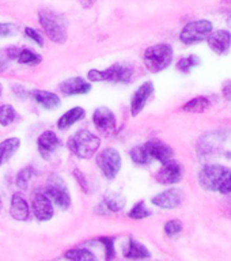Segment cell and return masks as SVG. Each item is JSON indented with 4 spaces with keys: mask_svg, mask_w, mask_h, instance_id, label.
<instances>
[{
    "mask_svg": "<svg viewBox=\"0 0 231 261\" xmlns=\"http://www.w3.org/2000/svg\"><path fill=\"white\" fill-rule=\"evenodd\" d=\"M132 75H134V68L130 67V65L113 64L108 69H104V71L91 69L87 73V77L91 82H121V83H128L132 79Z\"/></svg>",
    "mask_w": 231,
    "mask_h": 261,
    "instance_id": "obj_5",
    "label": "cell"
},
{
    "mask_svg": "<svg viewBox=\"0 0 231 261\" xmlns=\"http://www.w3.org/2000/svg\"><path fill=\"white\" fill-rule=\"evenodd\" d=\"M38 18L49 40L56 44H64L67 40V20L64 16L52 10H41Z\"/></svg>",
    "mask_w": 231,
    "mask_h": 261,
    "instance_id": "obj_2",
    "label": "cell"
},
{
    "mask_svg": "<svg viewBox=\"0 0 231 261\" xmlns=\"http://www.w3.org/2000/svg\"><path fill=\"white\" fill-rule=\"evenodd\" d=\"M10 214L14 219L16 220H26L29 218V205L28 201L23 199V196L19 193H15L11 199V208Z\"/></svg>",
    "mask_w": 231,
    "mask_h": 261,
    "instance_id": "obj_19",
    "label": "cell"
},
{
    "mask_svg": "<svg viewBox=\"0 0 231 261\" xmlns=\"http://www.w3.org/2000/svg\"><path fill=\"white\" fill-rule=\"evenodd\" d=\"M97 165L106 178L113 179L121 169V156L116 148H105L97 156Z\"/></svg>",
    "mask_w": 231,
    "mask_h": 261,
    "instance_id": "obj_8",
    "label": "cell"
},
{
    "mask_svg": "<svg viewBox=\"0 0 231 261\" xmlns=\"http://www.w3.org/2000/svg\"><path fill=\"white\" fill-rule=\"evenodd\" d=\"M85 109L81 108V106H76V108H72L71 110H68L67 113H64L60 117L59 122H57V126L60 128V129H67L71 125H73L75 122L81 121L82 118L85 117Z\"/></svg>",
    "mask_w": 231,
    "mask_h": 261,
    "instance_id": "obj_21",
    "label": "cell"
},
{
    "mask_svg": "<svg viewBox=\"0 0 231 261\" xmlns=\"http://www.w3.org/2000/svg\"><path fill=\"white\" fill-rule=\"evenodd\" d=\"M181 230H183V223L177 219L169 220V222L165 224V232H166L169 237L177 236Z\"/></svg>",
    "mask_w": 231,
    "mask_h": 261,
    "instance_id": "obj_34",
    "label": "cell"
},
{
    "mask_svg": "<svg viewBox=\"0 0 231 261\" xmlns=\"http://www.w3.org/2000/svg\"><path fill=\"white\" fill-rule=\"evenodd\" d=\"M184 177V166L177 161H167L163 163L162 169L157 173V181L163 185L179 182Z\"/></svg>",
    "mask_w": 231,
    "mask_h": 261,
    "instance_id": "obj_10",
    "label": "cell"
},
{
    "mask_svg": "<svg viewBox=\"0 0 231 261\" xmlns=\"http://www.w3.org/2000/svg\"><path fill=\"white\" fill-rule=\"evenodd\" d=\"M37 142H38V151L44 159L50 158V155L60 146V140L53 130H45L44 134H41Z\"/></svg>",
    "mask_w": 231,
    "mask_h": 261,
    "instance_id": "obj_17",
    "label": "cell"
},
{
    "mask_svg": "<svg viewBox=\"0 0 231 261\" xmlns=\"http://www.w3.org/2000/svg\"><path fill=\"white\" fill-rule=\"evenodd\" d=\"M200 185L207 191L231 193V169L220 165H207L199 173Z\"/></svg>",
    "mask_w": 231,
    "mask_h": 261,
    "instance_id": "obj_1",
    "label": "cell"
},
{
    "mask_svg": "<svg viewBox=\"0 0 231 261\" xmlns=\"http://www.w3.org/2000/svg\"><path fill=\"white\" fill-rule=\"evenodd\" d=\"M18 30L16 24L12 23H0V38H6V37L14 36Z\"/></svg>",
    "mask_w": 231,
    "mask_h": 261,
    "instance_id": "obj_35",
    "label": "cell"
},
{
    "mask_svg": "<svg viewBox=\"0 0 231 261\" xmlns=\"http://www.w3.org/2000/svg\"><path fill=\"white\" fill-rule=\"evenodd\" d=\"M97 0H81V4L83 6V8H90L93 7V4L95 3Z\"/></svg>",
    "mask_w": 231,
    "mask_h": 261,
    "instance_id": "obj_39",
    "label": "cell"
},
{
    "mask_svg": "<svg viewBox=\"0 0 231 261\" xmlns=\"http://www.w3.org/2000/svg\"><path fill=\"white\" fill-rule=\"evenodd\" d=\"M73 175H75V178L78 179V182L81 184L82 189H83L85 192H89V188H87V179H86L85 174H83L81 170H73Z\"/></svg>",
    "mask_w": 231,
    "mask_h": 261,
    "instance_id": "obj_37",
    "label": "cell"
},
{
    "mask_svg": "<svg viewBox=\"0 0 231 261\" xmlns=\"http://www.w3.org/2000/svg\"><path fill=\"white\" fill-rule=\"evenodd\" d=\"M98 242H101L105 248V258L106 260H112L116 256L114 252V238H109V237H99L97 238Z\"/></svg>",
    "mask_w": 231,
    "mask_h": 261,
    "instance_id": "obj_33",
    "label": "cell"
},
{
    "mask_svg": "<svg viewBox=\"0 0 231 261\" xmlns=\"http://www.w3.org/2000/svg\"><path fill=\"white\" fill-rule=\"evenodd\" d=\"M154 93V85L151 82H146L135 91L132 101H131V113L132 116H138L143 110V108L146 106L148 98L151 94Z\"/></svg>",
    "mask_w": 231,
    "mask_h": 261,
    "instance_id": "obj_14",
    "label": "cell"
},
{
    "mask_svg": "<svg viewBox=\"0 0 231 261\" xmlns=\"http://www.w3.org/2000/svg\"><path fill=\"white\" fill-rule=\"evenodd\" d=\"M200 64V59L195 55H192V56H188V57H184L181 60L177 63V69L181 71L184 73H189L191 72L192 68H195L196 65Z\"/></svg>",
    "mask_w": 231,
    "mask_h": 261,
    "instance_id": "obj_29",
    "label": "cell"
},
{
    "mask_svg": "<svg viewBox=\"0 0 231 261\" xmlns=\"http://www.w3.org/2000/svg\"><path fill=\"white\" fill-rule=\"evenodd\" d=\"M223 94L228 99H231V82L226 83V87H223Z\"/></svg>",
    "mask_w": 231,
    "mask_h": 261,
    "instance_id": "obj_38",
    "label": "cell"
},
{
    "mask_svg": "<svg viewBox=\"0 0 231 261\" xmlns=\"http://www.w3.org/2000/svg\"><path fill=\"white\" fill-rule=\"evenodd\" d=\"M208 46L218 55H224L231 46V33L226 30H216L207 37Z\"/></svg>",
    "mask_w": 231,
    "mask_h": 261,
    "instance_id": "obj_15",
    "label": "cell"
},
{
    "mask_svg": "<svg viewBox=\"0 0 231 261\" xmlns=\"http://www.w3.org/2000/svg\"><path fill=\"white\" fill-rule=\"evenodd\" d=\"M228 24H230V28H231V15H230V18H228Z\"/></svg>",
    "mask_w": 231,
    "mask_h": 261,
    "instance_id": "obj_41",
    "label": "cell"
},
{
    "mask_svg": "<svg viewBox=\"0 0 231 261\" xmlns=\"http://www.w3.org/2000/svg\"><path fill=\"white\" fill-rule=\"evenodd\" d=\"M0 94H2V85H0Z\"/></svg>",
    "mask_w": 231,
    "mask_h": 261,
    "instance_id": "obj_42",
    "label": "cell"
},
{
    "mask_svg": "<svg viewBox=\"0 0 231 261\" xmlns=\"http://www.w3.org/2000/svg\"><path fill=\"white\" fill-rule=\"evenodd\" d=\"M16 110L11 105H2L0 106V124L3 126L11 125L15 121Z\"/></svg>",
    "mask_w": 231,
    "mask_h": 261,
    "instance_id": "obj_28",
    "label": "cell"
},
{
    "mask_svg": "<svg viewBox=\"0 0 231 261\" xmlns=\"http://www.w3.org/2000/svg\"><path fill=\"white\" fill-rule=\"evenodd\" d=\"M59 87L61 93L65 95H81V94H87L91 91V85L83 77L79 76L65 79L64 82H61Z\"/></svg>",
    "mask_w": 231,
    "mask_h": 261,
    "instance_id": "obj_16",
    "label": "cell"
},
{
    "mask_svg": "<svg viewBox=\"0 0 231 261\" xmlns=\"http://www.w3.org/2000/svg\"><path fill=\"white\" fill-rule=\"evenodd\" d=\"M99 138L86 129L78 130L68 139V148L75 156L81 159L91 158L99 148Z\"/></svg>",
    "mask_w": 231,
    "mask_h": 261,
    "instance_id": "obj_3",
    "label": "cell"
},
{
    "mask_svg": "<svg viewBox=\"0 0 231 261\" xmlns=\"http://www.w3.org/2000/svg\"><path fill=\"white\" fill-rule=\"evenodd\" d=\"M210 108V99L207 97H196L183 106V112L187 113H203Z\"/></svg>",
    "mask_w": 231,
    "mask_h": 261,
    "instance_id": "obj_23",
    "label": "cell"
},
{
    "mask_svg": "<svg viewBox=\"0 0 231 261\" xmlns=\"http://www.w3.org/2000/svg\"><path fill=\"white\" fill-rule=\"evenodd\" d=\"M45 193L61 210H67L71 205V195L60 175H50V178L48 179V185L45 188Z\"/></svg>",
    "mask_w": 231,
    "mask_h": 261,
    "instance_id": "obj_7",
    "label": "cell"
},
{
    "mask_svg": "<svg viewBox=\"0 0 231 261\" xmlns=\"http://www.w3.org/2000/svg\"><path fill=\"white\" fill-rule=\"evenodd\" d=\"M93 121L94 125L97 128L102 135L105 136H109V135H113L116 132V116L109 108L106 106H102V108H98L93 114Z\"/></svg>",
    "mask_w": 231,
    "mask_h": 261,
    "instance_id": "obj_9",
    "label": "cell"
},
{
    "mask_svg": "<svg viewBox=\"0 0 231 261\" xmlns=\"http://www.w3.org/2000/svg\"><path fill=\"white\" fill-rule=\"evenodd\" d=\"M173 61V49L170 45L158 44L146 49L144 64L150 72H161L166 69Z\"/></svg>",
    "mask_w": 231,
    "mask_h": 261,
    "instance_id": "obj_4",
    "label": "cell"
},
{
    "mask_svg": "<svg viewBox=\"0 0 231 261\" xmlns=\"http://www.w3.org/2000/svg\"><path fill=\"white\" fill-rule=\"evenodd\" d=\"M33 174H34V170H33L32 166H28L24 167V169H22V170L18 173V175H16V187L19 188V189L26 191V189H28L29 181H30V178L33 177Z\"/></svg>",
    "mask_w": 231,
    "mask_h": 261,
    "instance_id": "obj_30",
    "label": "cell"
},
{
    "mask_svg": "<svg viewBox=\"0 0 231 261\" xmlns=\"http://www.w3.org/2000/svg\"><path fill=\"white\" fill-rule=\"evenodd\" d=\"M151 201L157 207L165 208V210H173V208H177L178 205H181V203L184 201V192L178 188H170V189H167V191L155 196Z\"/></svg>",
    "mask_w": 231,
    "mask_h": 261,
    "instance_id": "obj_12",
    "label": "cell"
},
{
    "mask_svg": "<svg viewBox=\"0 0 231 261\" xmlns=\"http://www.w3.org/2000/svg\"><path fill=\"white\" fill-rule=\"evenodd\" d=\"M212 32V23L210 20L200 19L193 20L183 29V32L179 34V40L183 41L184 44L193 45L201 41L207 40L210 33Z\"/></svg>",
    "mask_w": 231,
    "mask_h": 261,
    "instance_id": "obj_6",
    "label": "cell"
},
{
    "mask_svg": "<svg viewBox=\"0 0 231 261\" xmlns=\"http://www.w3.org/2000/svg\"><path fill=\"white\" fill-rule=\"evenodd\" d=\"M151 215L150 210H147L144 201H139V203L135 204V207L132 208L128 214L131 219H144V218H148Z\"/></svg>",
    "mask_w": 231,
    "mask_h": 261,
    "instance_id": "obj_32",
    "label": "cell"
},
{
    "mask_svg": "<svg viewBox=\"0 0 231 261\" xmlns=\"http://www.w3.org/2000/svg\"><path fill=\"white\" fill-rule=\"evenodd\" d=\"M18 53H19V49L16 48H7L0 50V72L7 68L8 61L18 57Z\"/></svg>",
    "mask_w": 231,
    "mask_h": 261,
    "instance_id": "obj_31",
    "label": "cell"
},
{
    "mask_svg": "<svg viewBox=\"0 0 231 261\" xmlns=\"http://www.w3.org/2000/svg\"><path fill=\"white\" fill-rule=\"evenodd\" d=\"M32 208L38 220H49L53 216V204L46 193L36 192L32 199Z\"/></svg>",
    "mask_w": 231,
    "mask_h": 261,
    "instance_id": "obj_11",
    "label": "cell"
},
{
    "mask_svg": "<svg viewBox=\"0 0 231 261\" xmlns=\"http://www.w3.org/2000/svg\"><path fill=\"white\" fill-rule=\"evenodd\" d=\"M130 155L132 161L135 163H138V165H148L151 162V156L150 154L147 152L146 147L144 146H138L134 147L132 150L130 151Z\"/></svg>",
    "mask_w": 231,
    "mask_h": 261,
    "instance_id": "obj_25",
    "label": "cell"
},
{
    "mask_svg": "<svg viewBox=\"0 0 231 261\" xmlns=\"http://www.w3.org/2000/svg\"><path fill=\"white\" fill-rule=\"evenodd\" d=\"M33 97L38 103H40L44 109L52 110L56 108H60L61 101L60 98L57 97L56 94L50 93V91H45V90H34L33 91Z\"/></svg>",
    "mask_w": 231,
    "mask_h": 261,
    "instance_id": "obj_18",
    "label": "cell"
},
{
    "mask_svg": "<svg viewBox=\"0 0 231 261\" xmlns=\"http://www.w3.org/2000/svg\"><path fill=\"white\" fill-rule=\"evenodd\" d=\"M124 256L126 258H132V260H142V258H150L151 253L144 245H142L134 238H130L125 250H124Z\"/></svg>",
    "mask_w": 231,
    "mask_h": 261,
    "instance_id": "obj_20",
    "label": "cell"
},
{
    "mask_svg": "<svg viewBox=\"0 0 231 261\" xmlns=\"http://www.w3.org/2000/svg\"><path fill=\"white\" fill-rule=\"evenodd\" d=\"M147 152L150 154L151 158L157 159L161 163H165L173 158V148L169 144H166L162 140L158 139H152L144 144Z\"/></svg>",
    "mask_w": 231,
    "mask_h": 261,
    "instance_id": "obj_13",
    "label": "cell"
},
{
    "mask_svg": "<svg viewBox=\"0 0 231 261\" xmlns=\"http://www.w3.org/2000/svg\"><path fill=\"white\" fill-rule=\"evenodd\" d=\"M65 258L75 261H87V260H95V256L93 253L87 250V249H71L64 254Z\"/></svg>",
    "mask_w": 231,
    "mask_h": 261,
    "instance_id": "obj_27",
    "label": "cell"
},
{
    "mask_svg": "<svg viewBox=\"0 0 231 261\" xmlns=\"http://www.w3.org/2000/svg\"><path fill=\"white\" fill-rule=\"evenodd\" d=\"M104 205H105L110 212L121 211L122 208L125 207V199H124L120 193L110 192V193H108V195L105 196V199H104Z\"/></svg>",
    "mask_w": 231,
    "mask_h": 261,
    "instance_id": "obj_24",
    "label": "cell"
},
{
    "mask_svg": "<svg viewBox=\"0 0 231 261\" xmlns=\"http://www.w3.org/2000/svg\"><path fill=\"white\" fill-rule=\"evenodd\" d=\"M24 33H26V36H28L29 38H32L36 44H38L40 46L44 45V38H42V36H41V33H38L37 30H34V29L32 28L24 29Z\"/></svg>",
    "mask_w": 231,
    "mask_h": 261,
    "instance_id": "obj_36",
    "label": "cell"
},
{
    "mask_svg": "<svg viewBox=\"0 0 231 261\" xmlns=\"http://www.w3.org/2000/svg\"><path fill=\"white\" fill-rule=\"evenodd\" d=\"M16 59H18V61H19L20 64H28V65L40 64L41 60H42L41 55H38V53L36 52H32V50H29V49L19 50Z\"/></svg>",
    "mask_w": 231,
    "mask_h": 261,
    "instance_id": "obj_26",
    "label": "cell"
},
{
    "mask_svg": "<svg viewBox=\"0 0 231 261\" xmlns=\"http://www.w3.org/2000/svg\"><path fill=\"white\" fill-rule=\"evenodd\" d=\"M3 211V200H2V197H0V212Z\"/></svg>",
    "mask_w": 231,
    "mask_h": 261,
    "instance_id": "obj_40",
    "label": "cell"
},
{
    "mask_svg": "<svg viewBox=\"0 0 231 261\" xmlns=\"http://www.w3.org/2000/svg\"><path fill=\"white\" fill-rule=\"evenodd\" d=\"M20 140L18 138L6 139L4 142L0 143V166L7 162L12 155L15 154L16 150L19 148Z\"/></svg>",
    "mask_w": 231,
    "mask_h": 261,
    "instance_id": "obj_22",
    "label": "cell"
}]
</instances>
